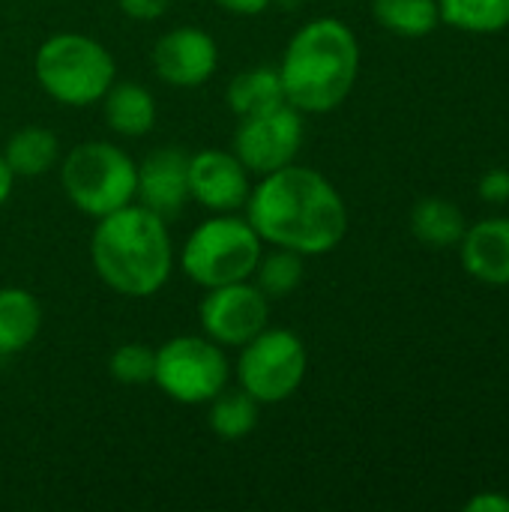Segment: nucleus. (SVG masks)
<instances>
[{
  "label": "nucleus",
  "mask_w": 509,
  "mask_h": 512,
  "mask_svg": "<svg viewBox=\"0 0 509 512\" xmlns=\"http://www.w3.org/2000/svg\"><path fill=\"white\" fill-rule=\"evenodd\" d=\"M231 15H261L273 0H216Z\"/></svg>",
  "instance_id": "28"
},
{
  "label": "nucleus",
  "mask_w": 509,
  "mask_h": 512,
  "mask_svg": "<svg viewBox=\"0 0 509 512\" xmlns=\"http://www.w3.org/2000/svg\"><path fill=\"white\" fill-rule=\"evenodd\" d=\"M96 276L123 297H153L171 276V237L165 219L129 204L99 219L90 237Z\"/></svg>",
  "instance_id": "3"
},
{
  "label": "nucleus",
  "mask_w": 509,
  "mask_h": 512,
  "mask_svg": "<svg viewBox=\"0 0 509 512\" xmlns=\"http://www.w3.org/2000/svg\"><path fill=\"white\" fill-rule=\"evenodd\" d=\"M252 276H255V285L267 294V300L285 297V294L297 291V285L303 282V255L276 246V252L258 258Z\"/></svg>",
  "instance_id": "23"
},
{
  "label": "nucleus",
  "mask_w": 509,
  "mask_h": 512,
  "mask_svg": "<svg viewBox=\"0 0 509 512\" xmlns=\"http://www.w3.org/2000/svg\"><path fill=\"white\" fill-rule=\"evenodd\" d=\"M441 21L468 33H498L509 27V0H438Z\"/></svg>",
  "instance_id": "21"
},
{
  "label": "nucleus",
  "mask_w": 509,
  "mask_h": 512,
  "mask_svg": "<svg viewBox=\"0 0 509 512\" xmlns=\"http://www.w3.org/2000/svg\"><path fill=\"white\" fill-rule=\"evenodd\" d=\"M42 327V309L24 288H0V357L24 351Z\"/></svg>",
  "instance_id": "16"
},
{
  "label": "nucleus",
  "mask_w": 509,
  "mask_h": 512,
  "mask_svg": "<svg viewBox=\"0 0 509 512\" xmlns=\"http://www.w3.org/2000/svg\"><path fill=\"white\" fill-rule=\"evenodd\" d=\"M306 348L291 330H261L243 345L237 378L258 405H279L291 399L306 378Z\"/></svg>",
  "instance_id": "7"
},
{
  "label": "nucleus",
  "mask_w": 509,
  "mask_h": 512,
  "mask_svg": "<svg viewBox=\"0 0 509 512\" xmlns=\"http://www.w3.org/2000/svg\"><path fill=\"white\" fill-rule=\"evenodd\" d=\"M249 192V171L234 153L201 150L189 156V195L201 207L213 213H234L246 207Z\"/></svg>",
  "instance_id": "12"
},
{
  "label": "nucleus",
  "mask_w": 509,
  "mask_h": 512,
  "mask_svg": "<svg viewBox=\"0 0 509 512\" xmlns=\"http://www.w3.org/2000/svg\"><path fill=\"white\" fill-rule=\"evenodd\" d=\"M303 147V117L294 105H279L252 117H240L234 132V156L249 174H273L297 159Z\"/></svg>",
  "instance_id": "9"
},
{
  "label": "nucleus",
  "mask_w": 509,
  "mask_h": 512,
  "mask_svg": "<svg viewBox=\"0 0 509 512\" xmlns=\"http://www.w3.org/2000/svg\"><path fill=\"white\" fill-rule=\"evenodd\" d=\"M480 195L489 204H504L509 201V168H492L480 180Z\"/></svg>",
  "instance_id": "25"
},
{
  "label": "nucleus",
  "mask_w": 509,
  "mask_h": 512,
  "mask_svg": "<svg viewBox=\"0 0 509 512\" xmlns=\"http://www.w3.org/2000/svg\"><path fill=\"white\" fill-rule=\"evenodd\" d=\"M246 222L261 243L300 255L336 249L348 231V210L333 183L303 165L264 174L246 198Z\"/></svg>",
  "instance_id": "1"
},
{
  "label": "nucleus",
  "mask_w": 509,
  "mask_h": 512,
  "mask_svg": "<svg viewBox=\"0 0 509 512\" xmlns=\"http://www.w3.org/2000/svg\"><path fill=\"white\" fill-rule=\"evenodd\" d=\"M411 231L420 243L432 249H447L462 243L468 225L462 210L447 198H423L411 210Z\"/></svg>",
  "instance_id": "18"
},
{
  "label": "nucleus",
  "mask_w": 509,
  "mask_h": 512,
  "mask_svg": "<svg viewBox=\"0 0 509 512\" xmlns=\"http://www.w3.org/2000/svg\"><path fill=\"white\" fill-rule=\"evenodd\" d=\"M12 186H15V174H12V168L6 165L3 153H0V207L9 201V195H12Z\"/></svg>",
  "instance_id": "29"
},
{
  "label": "nucleus",
  "mask_w": 509,
  "mask_h": 512,
  "mask_svg": "<svg viewBox=\"0 0 509 512\" xmlns=\"http://www.w3.org/2000/svg\"><path fill=\"white\" fill-rule=\"evenodd\" d=\"M102 111H105V123L111 126V132L123 138H141L156 123V102L150 90L132 81L111 84L108 93L102 96Z\"/></svg>",
  "instance_id": "15"
},
{
  "label": "nucleus",
  "mask_w": 509,
  "mask_h": 512,
  "mask_svg": "<svg viewBox=\"0 0 509 512\" xmlns=\"http://www.w3.org/2000/svg\"><path fill=\"white\" fill-rule=\"evenodd\" d=\"M276 69L288 105L300 114H327L348 99L357 81V36L339 18H315L294 33Z\"/></svg>",
  "instance_id": "2"
},
{
  "label": "nucleus",
  "mask_w": 509,
  "mask_h": 512,
  "mask_svg": "<svg viewBox=\"0 0 509 512\" xmlns=\"http://www.w3.org/2000/svg\"><path fill=\"white\" fill-rule=\"evenodd\" d=\"M153 369H156V351H150L141 342L120 345L108 360V372L117 384H147L153 381Z\"/></svg>",
  "instance_id": "24"
},
{
  "label": "nucleus",
  "mask_w": 509,
  "mask_h": 512,
  "mask_svg": "<svg viewBox=\"0 0 509 512\" xmlns=\"http://www.w3.org/2000/svg\"><path fill=\"white\" fill-rule=\"evenodd\" d=\"M285 87L279 69L273 66H252L231 78L228 84V105L237 117H252L270 108L285 105Z\"/></svg>",
  "instance_id": "17"
},
{
  "label": "nucleus",
  "mask_w": 509,
  "mask_h": 512,
  "mask_svg": "<svg viewBox=\"0 0 509 512\" xmlns=\"http://www.w3.org/2000/svg\"><path fill=\"white\" fill-rule=\"evenodd\" d=\"M156 387L180 405H204L228 384V360L213 339L177 336L156 351Z\"/></svg>",
  "instance_id": "8"
},
{
  "label": "nucleus",
  "mask_w": 509,
  "mask_h": 512,
  "mask_svg": "<svg viewBox=\"0 0 509 512\" xmlns=\"http://www.w3.org/2000/svg\"><path fill=\"white\" fill-rule=\"evenodd\" d=\"M141 207L153 210L159 219H174L183 213L189 198V156L180 147H159L138 165V189Z\"/></svg>",
  "instance_id": "13"
},
{
  "label": "nucleus",
  "mask_w": 509,
  "mask_h": 512,
  "mask_svg": "<svg viewBox=\"0 0 509 512\" xmlns=\"http://www.w3.org/2000/svg\"><path fill=\"white\" fill-rule=\"evenodd\" d=\"M33 72L39 87L60 105H93L114 84L111 51L84 33H57L36 51Z\"/></svg>",
  "instance_id": "4"
},
{
  "label": "nucleus",
  "mask_w": 509,
  "mask_h": 512,
  "mask_svg": "<svg viewBox=\"0 0 509 512\" xmlns=\"http://www.w3.org/2000/svg\"><path fill=\"white\" fill-rule=\"evenodd\" d=\"M465 510L509 512V498H504V495H492V492H486V495H477V498H471V501L465 504Z\"/></svg>",
  "instance_id": "27"
},
{
  "label": "nucleus",
  "mask_w": 509,
  "mask_h": 512,
  "mask_svg": "<svg viewBox=\"0 0 509 512\" xmlns=\"http://www.w3.org/2000/svg\"><path fill=\"white\" fill-rule=\"evenodd\" d=\"M465 270L486 285H509V219H483L462 237Z\"/></svg>",
  "instance_id": "14"
},
{
  "label": "nucleus",
  "mask_w": 509,
  "mask_h": 512,
  "mask_svg": "<svg viewBox=\"0 0 509 512\" xmlns=\"http://www.w3.org/2000/svg\"><path fill=\"white\" fill-rule=\"evenodd\" d=\"M219 66V48L201 27H174L153 45V69L171 87H201Z\"/></svg>",
  "instance_id": "11"
},
{
  "label": "nucleus",
  "mask_w": 509,
  "mask_h": 512,
  "mask_svg": "<svg viewBox=\"0 0 509 512\" xmlns=\"http://www.w3.org/2000/svg\"><path fill=\"white\" fill-rule=\"evenodd\" d=\"M66 198L87 216L102 219L135 201L138 165L108 141H84L66 153L60 168Z\"/></svg>",
  "instance_id": "5"
},
{
  "label": "nucleus",
  "mask_w": 509,
  "mask_h": 512,
  "mask_svg": "<svg viewBox=\"0 0 509 512\" xmlns=\"http://www.w3.org/2000/svg\"><path fill=\"white\" fill-rule=\"evenodd\" d=\"M372 15L381 27L399 36H426L438 27V0H375Z\"/></svg>",
  "instance_id": "20"
},
{
  "label": "nucleus",
  "mask_w": 509,
  "mask_h": 512,
  "mask_svg": "<svg viewBox=\"0 0 509 512\" xmlns=\"http://www.w3.org/2000/svg\"><path fill=\"white\" fill-rule=\"evenodd\" d=\"M267 318H270L267 294L249 279L207 288V297L201 303V327L207 339H213L216 345L243 348L267 327Z\"/></svg>",
  "instance_id": "10"
},
{
  "label": "nucleus",
  "mask_w": 509,
  "mask_h": 512,
  "mask_svg": "<svg viewBox=\"0 0 509 512\" xmlns=\"http://www.w3.org/2000/svg\"><path fill=\"white\" fill-rule=\"evenodd\" d=\"M207 423L225 441L246 438L258 426V402L246 390H234V393L222 390L216 399H210Z\"/></svg>",
  "instance_id": "22"
},
{
  "label": "nucleus",
  "mask_w": 509,
  "mask_h": 512,
  "mask_svg": "<svg viewBox=\"0 0 509 512\" xmlns=\"http://www.w3.org/2000/svg\"><path fill=\"white\" fill-rule=\"evenodd\" d=\"M258 258L261 237L255 234V228L246 219L219 213L189 234L180 252V267L195 285L219 288L249 279Z\"/></svg>",
  "instance_id": "6"
},
{
  "label": "nucleus",
  "mask_w": 509,
  "mask_h": 512,
  "mask_svg": "<svg viewBox=\"0 0 509 512\" xmlns=\"http://www.w3.org/2000/svg\"><path fill=\"white\" fill-rule=\"evenodd\" d=\"M57 153H60V144L48 129L24 126L6 141L3 159L15 177H42L57 162Z\"/></svg>",
  "instance_id": "19"
},
{
  "label": "nucleus",
  "mask_w": 509,
  "mask_h": 512,
  "mask_svg": "<svg viewBox=\"0 0 509 512\" xmlns=\"http://www.w3.org/2000/svg\"><path fill=\"white\" fill-rule=\"evenodd\" d=\"M117 6L123 9V15H129L135 21H153V18L165 15L171 0H117Z\"/></svg>",
  "instance_id": "26"
}]
</instances>
